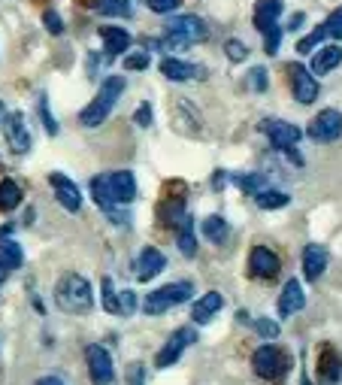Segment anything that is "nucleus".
<instances>
[{"instance_id":"1","label":"nucleus","mask_w":342,"mask_h":385,"mask_svg":"<svg viewBox=\"0 0 342 385\" xmlns=\"http://www.w3.org/2000/svg\"><path fill=\"white\" fill-rule=\"evenodd\" d=\"M55 300L64 313L85 316V313H91V306H94V291H91V282L85 279V276L64 273L55 286Z\"/></svg>"},{"instance_id":"2","label":"nucleus","mask_w":342,"mask_h":385,"mask_svg":"<svg viewBox=\"0 0 342 385\" xmlns=\"http://www.w3.org/2000/svg\"><path fill=\"white\" fill-rule=\"evenodd\" d=\"M210 37V24H206L200 15H173L170 22L164 24V37H161V49H188L194 43H203Z\"/></svg>"},{"instance_id":"3","label":"nucleus","mask_w":342,"mask_h":385,"mask_svg":"<svg viewBox=\"0 0 342 385\" xmlns=\"http://www.w3.org/2000/svg\"><path fill=\"white\" fill-rule=\"evenodd\" d=\"M124 85H128V82H124V76H106L103 82H100L97 97L79 113V124H82V128H100V124L110 119V113H112L115 100L121 97Z\"/></svg>"},{"instance_id":"4","label":"nucleus","mask_w":342,"mask_h":385,"mask_svg":"<svg viewBox=\"0 0 342 385\" xmlns=\"http://www.w3.org/2000/svg\"><path fill=\"white\" fill-rule=\"evenodd\" d=\"M194 297V286H191L188 279L182 282H170V286H161L155 291H148L146 300H143V313L146 316H164L166 309L185 304V300Z\"/></svg>"},{"instance_id":"5","label":"nucleus","mask_w":342,"mask_h":385,"mask_svg":"<svg viewBox=\"0 0 342 385\" xmlns=\"http://www.w3.org/2000/svg\"><path fill=\"white\" fill-rule=\"evenodd\" d=\"M252 370L266 382H279L291 370V355L279 346H261L252 355Z\"/></svg>"},{"instance_id":"6","label":"nucleus","mask_w":342,"mask_h":385,"mask_svg":"<svg viewBox=\"0 0 342 385\" xmlns=\"http://www.w3.org/2000/svg\"><path fill=\"white\" fill-rule=\"evenodd\" d=\"M194 343H197V331L194 328H188V325H185V328H176L170 334V340H164L161 352H157V358H155V364L161 367V370H164V367H173L182 358V352H185L188 346H194Z\"/></svg>"},{"instance_id":"7","label":"nucleus","mask_w":342,"mask_h":385,"mask_svg":"<svg viewBox=\"0 0 342 385\" xmlns=\"http://www.w3.org/2000/svg\"><path fill=\"white\" fill-rule=\"evenodd\" d=\"M288 79H291V91H294L297 104H315L318 100V82H315V73L306 70L303 64H288Z\"/></svg>"},{"instance_id":"8","label":"nucleus","mask_w":342,"mask_h":385,"mask_svg":"<svg viewBox=\"0 0 342 385\" xmlns=\"http://www.w3.org/2000/svg\"><path fill=\"white\" fill-rule=\"evenodd\" d=\"M306 133H309L312 140H318V143H333V140H339L342 137V113L339 110H321L309 122Z\"/></svg>"},{"instance_id":"9","label":"nucleus","mask_w":342,"mask_h":385,"mask_svg":"<svg viewBox=\"0 0 342 385\" xmlns=\"http://www.w3.org/2000/svg\"><path fill=\"white\" fill-rule=\"evenodd\" d=\"M85 361H88V373H91V382L94 385H110L115 379V367H112V358L103 346L91 343L85 349Z\"/></svg>"},{"instance_id":"10","label":"nucleus","mask_w":342,"mask_h":385,"mask_svg":"<svg viewBox=\"0 0 342 385\" xmlns=\"http://www.w3.org/2000/svg\"><path fill=\"white\" fill-rule=\"evenodd\" d=\"M315 370H318V382L321 385H336L342 376V355L333 343H321L318 346V361H315Z\"/></svg>"},{"instance_id":"11","label":"nucleus","mask_w":342,"mask_h":385,"mask_svg":"<svg viewBox=\"0 0 342 385\" xmlns=\"http://www.w3.org/2000/svg\"><path fill=\"white\" fill-rule=\"evenodd\" d=\"M261 131L270 137V143L276 149H291L300 143V137H303V131L297 128V124L291 122H282V119H264L261 122Z\"/></svg>"},{"instance_id":"12","label":"nucleus","mask_w":342,"mask_h":385,"mask_svg":"<svg viewBox=\"0 0 342 385\" xmlns=\"http://www.w3.org/2000/svg\"><path fill=\"white\" fill-rule=\"evenodd\" d=\"M279 270H282V261L273 249L255 246L252 252H248V273H252L255 279H273Z\"/></svg>"},{"instance_id":"13","label":"nucleus","mask_w":342,"mask_h":385,"mask_svg":"<svg viewBox=\"0 0 342 385\" xmlns=\"http://www.w3.org/2000/svg\"><path fill=\"white\" fill-rule=\"evenodd\" d=\"M49 186L55 188V200L67 209V213H79L82 209V195H79V188L73 179H67L64 173H52V177H49Z\"/></svg>"},{"instance_id":"14","label":"nucleus","mask_w":342,"mask_h":385,"mask_svg":"<svg viewBox=\"0 0 342 385\" xmlns=\"http://www.w3.org/2000/svg\"><path fill=\"white\" fill-rule=\"evenodd\" d=\"M161 73H164V79H170V82L206 79V67H203V64L179 61V58H164V61H161Z\"/></svg>"},{"instance_id":"15","label":"nucleus","mask_w":342,"mask_h":385,"mask_svg":"<svg viewBox=\"0 0 342 385\" xmlns=\"http://www.w3.org/2000/svg\"><path fill=\"white\" fill-rule=\"evenodd\" d=\"M106 177H110V188L119 206H128L137 200V177H133V170H112Z\"/></svg>"},{"instance_id":"16","label":"nucleus","mask_w":342,"mask_h":385,"mask_svg":"<svg viewBox=\"0 0 342 385\" xmlns=\"http://www.w3.org/2000/svg\"><path fill=\"white\" fill-rule=\"evenodd\" d=\"M164 267H166V258H164V252L161 249H155V246H146L143 252H139V258H137V279L139 282H152L157 273H164Z\"/></svg>"},{"instance_id":"17","label":"nucleus","mask_w":342,"mask_h":385,"mask_svg":"<svg viewBox=\"0 0 342 385\" xmlns=\"http://www.w3.org/2000/svg\"><path fill=\"white\" fill-rule=\"evenodd\" d=\"M6 140H10L15 155H24L31 149V131H28V122H24L22 113H12L10 119H6Z\"/></svg>"},{"instance_id":"18","label":"nucleus","mask_w":342,"mask_h":385,"mask_svg":"<svg viewBox=\"0 0 342 385\" xmlns=\"http://www.w3.org/2000/svg\"><path fill=\"white\" fill-rule=\"evenodd\" d=\"M100 40H103V49H106V58H115V55H124L130 49V33L119 28V24H103L100 28Z\"/></svg>"},{"instance_id":"19","label":"nucleus","mask_w":342,"mask_h":385,"mask_svg":"<svg viewBox=\"0 0 342 385\" xmlns=\"http://www.w3.org/2000/svg\"><path fill=\"white\" fill-rule=\"evenodd\" d=\"M327 261H330L327 249L318 246V243H309V246L303 249V276L309 282H315L324 270H327Z\"/></svg>"},{"instance_id":"20","label":"nucleus","mask_w":342,"mask_h":385,"mask_svg":"<svg viewBox=\"0 0 342 385\" xmlns=\"http://www.w3.org/2000/svg\"><path fill=\"white\" fill-rule=\"evenodd\" d=\"M282 10H285V0H257L255 3V28L261 33L276 28Z\"/></svg>"},{"instance_id":"21","label":"nucleus","mask_w":342,"mask_h":385,"mask_svg":"<svg viewBox=\"0 0 342 385\" xmlns=\"http://www.w3.org/2000/svg\"><path fill=\"white\" fill-rule=\"evenodd\" d=\"M306 306V295H303V286H300V279H288L285 288H282L279 295V316H294L300 309Z\"/></svg>"},{"instance_id":"22","label":"nucleus","mask_w":342,"mask_h":385,"mask_svg":"<svg viewBox=\"0 0 342 385\" xmlns=\"http://www.w3.org/2000/svg\"><path fill=\"white\" fill-rule=\"evenodd\" d=\"M339 64H342V49L336 43H330V46H321L318 52L312 55L309 70L315 73V76H327V73H333Z\"/></svg>"},{"instance_id":"23","label":"nucleus","mask_w":342,"mask_h":385,"mask_svg":"<svg viewBox=\"0 0 342 385\" xmlns=\"http://www.w3.org/2000/svg\"><path fill=\"white\" fill-rule=\"evenodd\" d=\"M221 306H224V297L219 291H206V295L191 306V319H194V325H206V322H212V316L219 313Z\"/></svg>"},{"instance_id":"24","label":"nucleus","mask_w":342,"mask_h":385,"mask_svg":"<svg viewBox=\"0 0 342 385\" xmlns=\"http://www.w3.org/2000/svg\"><path fill=\"white\" fill-rule=\"evenodd\" d=\"M88 188H91V197H94V204L103 209L106 215H110L112 209H119V204H115V197H112V188H110V177H106V173H100V177L91 179Z\"/></svg>"},{"instance_id":"25","label":"nucleus","mask_w":342,"mask_h":385,"mask_svg":"<svg viewBox=\"0 0 342 385\" xmlns=\"http://www.w3.org/2000/svg\"><path fill=\"white\" fill-rule=\"evenodd\" d=\"M24 261V252L19 246V240H0V273H10L15 267H22Z\"/></svg>"},{"instance_id":"26","label":"nucleus","mask_w":342,"mask_h":385,"mask_svg":"<svg viewBox=\"0 0 342 385\" xmlns=\"http://www.w3.org/2000/svg\"><path fill=\"white\" fill-rule=\"evenodd\" d=\"M22 186L10 177L0 179V213H12V209H19L22 204Z\"/></svg>"},{"instance_id":"27","label":"nucleus","mask_w":342,"mask_h":385,"mask_svg":"<svg viewBox=\"0 0 342 385\" xmlns=\"http://www.w3.org/2000/svg\"><path fill=\"white\" fill-rule=\"evenodd\" d=\"M200 231H203V237L210 240V243H224L228 240V219H221V215H206L203 224H200Z\"/></svg>"},{"instance_id":"28","label":"nucleus","mask_w":342,"mask_h":385,"mask_svg":"<svg viewBox=\"0 0 342 385\" xmlns=\"http://www.w3.org/2000/svg\"><path fill=\"white\" fill-rule=\"evenodd\" d=\"M179 252L185 258H194L197 255V237H194V219L185 215L179 224Z\"/></svg>"},{"instance_id":"29","label":"nucleus","mask_w":342,"mask_h":385,"mask_svg":"<svg viewBox=\"0 0 342 385\" xmlns=\"http://www.w3.org/2000/svg\"><path fill=\"white\" fill-rule=\"evenodd\" d=\"M255 200L261 209H282L291 204V195H285V191H279V188H264L261 195H255Z\"/></svg>"},{"instance_id":"30","label":"nucleus","mask_w":342,"mask_h":385,"mask_svg":"<svg viewBox=\"0 0 342 385\" xmlns=\"http://www.w3.org/2000/svg\"><path fill=\"white\" fill-rule=\"evenodd\" d=\"M233 182H237V186L243 188L246 195H261V191L266 188V177H264V173H246V177H233Z\"/></svg>"},{"instance_id":"31","label":"nucleus","mask_w":342,"mask_h":385,"mask_svg":"<svg viewBox=\"0 0 342 385\" xmlns=\"http://www.w3.org/2000/svg\"><path fill=\"white\" fill-rule=\"evenodd\" d=\"M97 10L103 13V15L128 19V15H130V0H103V3H97Z\"/></svg>"},{"instance_id":"32","label":"nucleus","mask_w":342,"mask_h":385,"mask_svg":"<svg viewBox=\"0 0 342 385\" xmlns=\"http://www.w3.org/2000/svg\"><path fill=\"white\" fill-rule=\"evenodd\" d=\"M100 288H103V309H106V313H112V316H119V291L112 288V279H110V276H103Z\"/></svg>"},{"instance_id":"33","label":"nucleus","mask_w":342,"mask_h":385,"mask_svg":"<svg viewBox=\"0 0 342 385\" xmlns=\"http://www.w3.org/2000/svg\"><path fill=\"white\" fill-rule=\"evenodd\" d=\"M324 37H327V28H324V24H318V28H315V31L309 33V37H303V40H300V43H297V52H300V55H309L312 49L318 46Z\"/></svg>"},{"instance_id":"34","label":"nucleus","mask_w":342,"mask_h":385,"mask_svg":"<svg viewBox=\"0 0 342 385\" xmlns=\"http://www.w3.org/2000/svg\"><path fill=\"white\" fill-rule=\"evenodd\" d=\"M37 110H40V119H43V124H46V131L52 133H58V122H55V115H52V110H49V97L46 95H40L37 97Z\"/></svg>"},{"instance_id":"35","label":"nucleus","mask_w":342,"mask_h":385,"mask_svg":"<svg viewBox=\"0 0 342 385\" xmlns=\"http://www.w3.org/2000/svg\"><path fill=\"white\" fill-rule=\"evenodd\" d=\"M224 55H228L233 64H239L248 58V49H246L243 40H228V43H224Z\"/></svg>"},{"instance_id":"36","label":"nucleus","mask_w":342,"mask_h":385,"mask_svg":"<svg viewBox=\"0 0 342 385\" xmlns=\"http://www.w3.org/2000/svg\"><path fill=\"white\" fill-rule=\"evenodd\" d=\"M324 28H327V37L342 40V6H336V10L324 19Z\"/></svg>"},{"instance_id":"37","label":"nucleus","mask_w":342,"mask_h":385,"mask_svg":"<svg viewBox=\"0 0 342 385\" xmlns=\"http://www.w3.org/2000/svg\"><path fill=\"white\" fill-rule=\"evenodd\" d=\"M137 313V295L130 288H121L119 291V316H133Z\"/></svg>"},{"instance_id":"38","label":"nucleus","mask_w":342,"mask_h":385,"mask_svg":"<svg viewBox=\"0 0 342 385\" xmlns=\"http://www.w3.org/2000/svg\"><path fill=\"white\" fill-rule=\"evenodd\" d=\"M43 24H46V31L52 33V37H61V33H64V19L58 15V10H46L43 13Z\"/></svg>"},{"instance_id":"39","label":"nucleus","mask_w":342,"mask_h":385,"mask_svg":"<svg viewBox=\"0 0 342 385\" xmlns=\"http://www.w3.org/2000/svg\"><path fill=\"white\" fill-rule=\"evenodd\" d=\"M279 43H282V28L276 24V28H270L264 33V52L266 55H276L279 52Z\"/></svg>"},{"instance_id":"40","label":"nucleus","mask_w":342,"mask_h":385,"mask_svg":"<svg viewBox=\"0 0 342 385\" xmlns=\"http://www.w3.org/2000/svg\"><path fill=\"white\" fill-rule=\"evenodd\" d=\"M179 6H182V0H148V10L157 15H170V13H176Z\"/></svg>"},{"instance_id":"41","label":"nucleus","mask_w":342,"mask_h":385,"mask_svg":"<svg viewBox=\"0 0 342 385\" xmlns=\"http://www.w3.org/2000/svg\"><path fill=\"white\" fill-rule=\"evenodd\" d=\"M152 119H155V115H152V104L146 100V104H139L137 113H133V124H137V128H148Z\"/></svg>"},{"instance_id":"42","label":"nucleus","mask_w":342,"mask_h":385,"mask_svg":"<svg viewBox=\"0 0 342 385\" xmlns=\"http://www.w3.org/2000/svg\"><path fill=\"white\" fill-rule=\"evenodd\" d=\"M255 331L261 334L264 340H276V337H279V325L273 322V319H257V322H255Z\"/></svg>"},{"instance_id":"43","label":"nucleus","mask_w":342,"mask_h":385,"mask_svg":"<svg viewBox=\"0 0 342 385\" xmlns=\"http://www.w3.org/2000/svg\"><path fill=\"white\" fill-rule=\"evenodd\" d=\"M148 67V55L146 52H133V55H128L124 58V70H146Z\"/></svg>"},{"instance_id":"44","label":"nucleus","mask_w":342,"mask_h":385,"mask_svg":"<svg viewBox=\"0 0 342 385\" xmlns=\"http://www.w3.org/2000/svg\"><path fill=\"white\" fill-rule=\"evenodd\" d=\"M248 85H252L255 91H266L270 79H266V70H264V67H255V70L248 73Z\"/></svg>"},{"instance_id":"45","label":"nucleus","mask_w":342,"mask_h":385,"mask_svg":"<svg viewBox=\"0 0 342 385\" xmlns=\"http://www.w3.org/2000/svg\"><path fill=\"white\" fill-rule=\"evenodd\" d=\"M303 22H306V15L303 13H294V15H291V22H288V31H297Z\"/></svg>"},{"instance_id":"46","label":"nucleus","mask_w":342,"mask_h":385,"mask_svg":"<svg viewBox=\"0 0 342 385\" xmlns=\"http://www.w3.org/2000/svg\"><path fill=\"white\" fill-rule=\"evenodd\" d=\"M130 382L133 385H143V370H139V367H130Z\"/></svg>"},{"instance_id":"47","label":"nucleus","mask_w":342,"mask_h":385,"mask_svg":"<svg viewBox=\"0 0 342 385\" xmlns=\"http://www.w3.org/2000/svg\"><path fill=\"white\" fill-rule=\"evenodd\" d=\"M37 385H64V379H58V376H43Z\"/></svg>"},{"instance_id":"48","label":"nucleus","mask_w":342,"mask_h":385,"mask_svg":"<svg viewBox=\"0 0 342 385\" xmlns=\"http://www.w3.org/2000/svg\"><path fill=\"white\" fill-rule=\"evenodd\" d=\"M0 128H6V110H3V104H0Z\"/></svg>"}]
</instances>
